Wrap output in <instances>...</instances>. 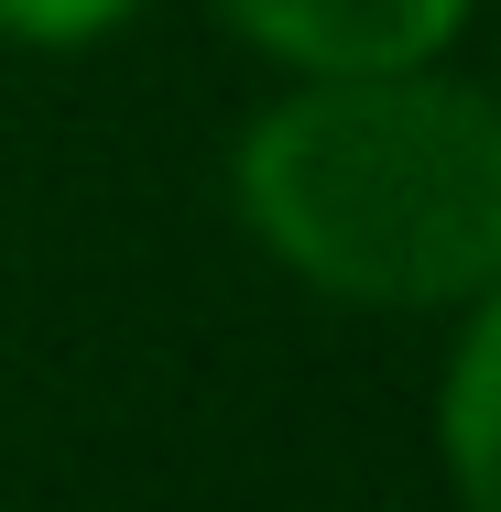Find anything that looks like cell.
<instances>
[{"label":"cell","mask_w":501,"mask_h":512,"mask_svg":"<svg viewBox=\"0 0 501 512\" xmlns=\"http://www.w3.org/2000/svg\"><path fill=\"white\" fill-rule=\"evenodd\" d=\"M218 22L295 77H393L447 55L469 0H218Z\"/></svg>","instance_id":"2"},{"label":"cell","mask_w":501,"mask_h":512,"mask_svg":"<svg viewBox=\"0 0 501 512\" xmlns=\"http://www.w3.org/2000/svg\"><path fill=\"white\" fill-rule=\"evenodd\" d=\"M142 0H0V33L11 44H44V55H66V44H99L120 33Z\"/></svg>","instance_id":"4"},{"label":"cell","mask_w":501,"mask_h":512,"mask_svg":"<svg viewBox=\"0 0 501 512\" xmlns=\"http://www.w3.org/2000/svg\"><path fill=\"white\" fill-rule=\"evenodd\" d=\"M447 469H458L469 512H501V284L458 349V371H447Z\"/></svg>","instance_id":"3"},{"label":"cell","mask_w":501,"mask_h":512,"mask_svg":"<svg viewBox=\"0 0 501 512\" xmlns=\"http://www.w3.org/2000/svg\"><path fill=\"white\" fill-rule=\"evenodd\" d=\"M240 207L349 306H458L501 284V109L393 66L316 77L240 142Z\"/></svg>","instance_id":"1"}]
</instances>
